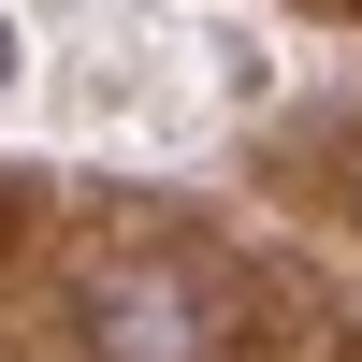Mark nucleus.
<instances>
[{
	"label": "nucleus",
	"instance_id": "f257e3e1",
	"mask_svg": "<svg viewBox=\"0 0 362 362\" xmlns=\"http://www.w3.org/2000/svg\"><path fill=\"white\" fill-rule=\"evenodd\" d=\"M0 87H15V15H0Z\"/></svg>",
	"mask_w": 362,
	"mask_h": 362
}]
</instances>
